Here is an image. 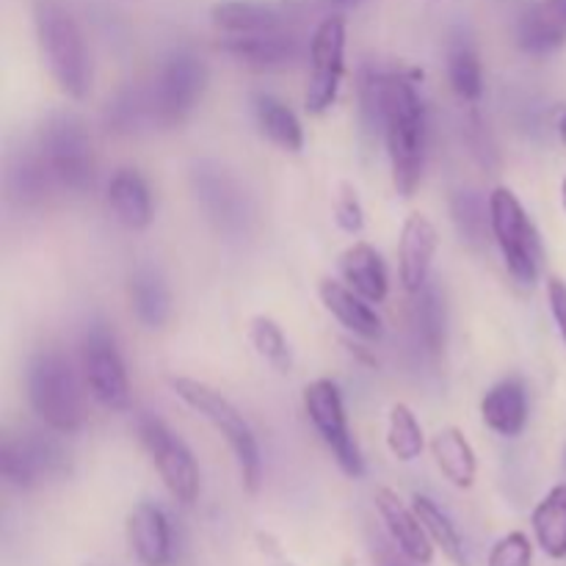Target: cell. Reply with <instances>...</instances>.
<instances>
[{"instance_id": "cell-1", "label": "cell", "mask_w": 566, "mask_h": 566, "mask_svg": "<svg viewBox=\"0 0 566 566\" xmlns=\"http://www.w3.org/2000/svg\"><path fill=\"white\" fill-rule=\"evenodd\" d=\"M381 133L390 158L392 188L409 199L423 180L429 144V114L412 75H381Z\"/></svg>"}, {"instance_id": "cell-2", "label": "cell", "mask_w": 566, "mask_h": 566, "mask_svg": "<svg viewBox=\"0 0 566 566\" xmlns=\"http://www.w3.org/2000/svg\"><path fill=\"white\" fill-rule=\"evenodd\" d=\"M33 31L55 86L66 97L86 99L92 88V61L72 11L59 0H33Z\"/></svg>"}, {"instance_id": "cell-3", "label": "cell", "mask_w": 566, "mask_h": 566, "mask_svg": "<svg viewBox=\"0 0 566 566\" xmlns=\"http://www.w3.org/2000/svg\"><path fill=\"white\" fill-rule=\"evenodd\" d=\"M28 401L36 418L55 434H75L86 423L83 385L70 357L59 348H42L31 357L25 374Z\"/></svg>"}, {"instance_id": "cell-4", "label": "cell", "mask_w": 566, "mask_h": 566, "mask_svg": "<svg viewBox=\"0 0 566 566\" xmlns=\"http://www.w3.org/2000/svg\"><path fill=\"white\" fill-rule=\"evenodd\" d=\"M169 387L188 409H193L199 418L208 420L224 437V442L230 446L232 457L238 462V473H241L243 486L254 495L260 490V481H263V457H260L258 437H254L252 426L243 418L241 409L230 398L221 396L216 387L205 385L199 379L169 376Z\"/></svg>"}, {"instance_id": "cell-5", "label": "cell", "mask_w": 566, "mask_h": 566, "mask_svg": "<svg viewBox=\"0 0 566 566\" xmlns=\"http://www.w3.org/2000/svg\"><path fill=\"white\" fill-rule=\"evenodd\" d=\"M33 147L42 155L59 191H92L94 177H97V160H94L92 136L81 116L66 114V111L50 114L39 127Z\"/></svg>"}, {"instance_id": "cell-6", "label": "cell", "mask_w": 566, "mask_h": 566, "mask_svg": "<svg viewBox=\"0 0 566 566\" xmlns=\"http://www.w3.org/2000/svg\"><path fill=\"white\" fill-rule=\"evenodd\" d=\"M492 241L503 254V265L514 282L523 287H534L539 282L545 265V247L528 210L517 199V193L506 186L492 188L490 193Z\"/></svg>"}, {"instance_id": "cell-7", "label": "cell", "mask_w": 566, "mask_h": 566, "mask_svg": "<svg viewBox=\"0 0 566 566\" xmlns=\"http://www.w3.org/2000/svg\"><path fill=\"white\" fill-rule=\"evenodd\" d=\"M208 66L191 50H177L160 66L147 92L149 119L160 127H177L191 116L208 88Z\"/></svg>"}, {"instance_id": "cell-8", "label": "cell", "mask_w": 566, "mask_h": 566, "mask_svg": "<svg viewBox=\"0 0 566 566\" xmlns=\"http://www.w3.org/2000/svg\"><path fill=\"white\" fill-rule=\"evenodd\" d=\"M136 431L169 495L182 506H193L199 497V464L191 448L164 420L149 412L138 415Z\"/></svg>"}, {"instance_id": "cell-9", "label": "cell", "mask_w": 566, "mask_h": 566, "mask_svg": "<svg viewBox=\"0 0 566 566\" xmlns=\"http://www.w3.org/2000/svg\"><path fill=\"white\" fill-rule=\"evenodd\" d=\"M81 376L86 390L105 409L130 407V379L119 354L114 332L105 324H92L81 340Z\"/></svg>"}, {"instance_id": "cell-10", "label": "cell", "mask_w": 566, "mask_h": 566, "mask_svg": "<svg viewBox=\"0 0 566 566\" xmlns=\"http://www.w3.org/2000/svg\"><path fill=\"white\" fill-rule=\"evenodd\" d=\"M302 398L310 423L315 426V431H318V437L324 440V446L332 451L337 468H340L348 479H363L365 459L357 440H354L352 429H348L340 387L332 379H315L304 387Z\"/></svg>"}, {"instance_id": "cell-11", "label": "cell", "mask_w": 566, "mask_h": 566, "mask_svg": "<svg viewBox=\"0 0 566 566\" xmlns=\"http://www.w3.org/2000/svg\"><path fill=\"white\" fill-rule=\"evenodd\" d=\"M70 473V453L55 437L25 431L3 437L0 446V475L14 490H33L48 479Z\"/></svg>"}, {"instance_id": "cell-12", "label": "cell", "mask_w": 566, "mask_h": 566, "mask_svg": "<svg viewBox=\"0 0 566 566\" xmlns=\"http://www.w3.org/2000/svg\"><path fill=\"white\" fill-rule=\"evenodd\" d=\"M191 186L193 193H197L199 208L205 210V216H208L216 230L232 238L247 235L254 219L252 199H249L247 188L224 166L202 160V164L193 166Z\"/></svg>"}, {"instance_id": "cell-13", "label": "cell", "mask_w": 566, "mask_h": 566, "mask_svg": "<svg viewBox=\"0 0 566 566\" xmlns=\"http://www.w3.org/2000/svg\"><path fill=\"white\" fill-rule=\"evenodd\" d=\"M346 72V20L326 17L310 39V83L304 94L307 114L321 116L337 103Z\"/></svg>"}, {"instance_id": "cell-14", "label": "cell", "mask_w": 566, "mask_h": 566, "mask_svg": "<svg viewBox=\"0 0 566 566\" xmlns=\"http://www.w3.org/2000/svg\"><path fill=\"white\" fill-rule=\"evenodd\" d=\"M440 249L434 221L426 213H409L398 238V276L407 293H420L429 285L431 263Z\"/></svg>"}, {"instance_id": "cell-15", "label": "cell", "mask_w": 566, "mask_h": 566, "mask_svg": "<svg viewBox=\"0 0 566 566\" xmlns=\"http://www.w3.org/2000/svg\"><path fill=\"white\" fill-rule=\"evenodd\" d=\"M127 545L142 566H171L175 562V539H171L169 517L155 503H138L127 514Z\"/></svg>"}, {"instance_id": "cell-16", "label": "cell", "mask_w": 566, "mask_h": 566, "mask_svg": "<svg viewBox=\"0 0 566 566\" xmlns=\"http://www.w3.org/2000/svg\"><path fill=\"white\" fill-rule=\"evenodd\" d=\"M221 50L252 70H280L298 59V39L285 28L258 33H227Z\"/></svg>"}, {"instance_id": "cell-17", "label": "cell", "mask_w": 566, "mask_h": 566, "mask_svg": "<svg viewBox=\"0 0 566 566\" xmlns=\"http://www.w3.org/2000/svg\"><path fill=\"white\" fill-rule=\"evenodd\" d=\"M374 501L376 512H379L390 539L420 566H429L434 562V542L429 539V534H426L423 523H420V517L415 514V509H409L407 503H403L396 492L387 490V486L376 490Z\"/></svg>"}, {"instance_id": "cell-18", "label": "cell", "mask_w": 566, "mask_h": 566, "mask_svg": "<svg viewBox=\"0 0 566 566\" xmlns=\"http://www.w3.org/2000/svg\"><path fill=\"white\" fill-rule=\"evenodd\" d=\"M105 202L114 219L133 232L153 224V193L138 169H116L105 188Z\"/></svg>"}, {"instance_id": "cell-19", "label": "cell", "mask_w": 566, "mask_h": 566, "mask_svg": "<svg viewBox=\"0 0 566 566\" xmlns=\"http://www.w3.org/2000/svg\"><path fill=\"white\" fill-rule=\"evenodd\" d=\"M517 44L531 55H547L566 44V0H534L517 25Z\"/></svg>"}, {"instance_id": "cell-20", "label": "cell", "mask_w": 566, "mask_h": 566, "mask_svg": "<svg viewBox=\"0 0 566 566\" xmlns=\"http://www.w3.org/2000/svg\"><path fill=\"white\" fill-rule=\"evenodd\" d=\"M481 420L497 437L514 440L528 426V392L520 379H503L481 398Z\"/></svg>"}, {"instance_id": "cell-21", "label": "cell", "mask_w": 566, "mask_h": 566, "mask_svg": "<svg viewBox=\"0 0 566 566\" xmlns=\"http://www.w3.org/2000/svg\"><path fill=\"white\" fill-rule=\"evenodd\" d=\"M318 296L326 313L335 315L352 335L363 337V340H379L381 337V318L368 298L359 296L357 291L346 285V282L335 280H321L318 282Z\"/></svg>"}, {"instance_id": "cell-22", "label": "cell", "mask_w": 566, "mask_h": 566, "mask_svg": "<svg viewBox=\"0 0 566 566\" xmlns=\"http://www.w3.org/2000/svg\"><path fill=\"white\" fill-rule=\"evenodd\" d=\"M337 269H340L343 282H346L352 291H357L359 296L368 298L370 304H381L390 293V276H387V265L381 260V254L376 252L370 243L357 241L340 254L337 260Z\"/></svg>"}, {"instance_id": "cell-23", "label": "cell", "mask_w": 566, "mask_h": 566, "mask_svg": "<svg viewBox=\"0 0 566 566\" xmlns=\"http://www.w3.org/2000/svg\"><path fill=\"white\" fill-rule=\"evenodd\" d=\"M127 298L136 321L147 329H164L171 318V293L164 274L153 265H138L127 280Z\"/></svg>"}, {"instance_id": "cell-24", "label": "cell", "mask_w": 566, "mask_h": 566, "mask_svg": "<svg viewBox=\"0 0 566 566\" xmlns=\"http://www.w3.org/2000/svg\"><path fill=\"white\" fill-rule=\"evenodd\" d=\"M431 457H434L440 473L451 481L457 490H470L479 475V459L473 446L457 426H446L431 437Z\"/></svg>"}, {"instance_id": "cell-25", "label": "cell", "mask_w": 566, "mask_h": 566, "mask_svg": "<svg viewBox=\"0 0 566 566\" xmlns=\"http://www.w3.org/2000/svg\"><path fill=\"white\" fill-rule=\"evenodd\" d=\"M221 33H258L285 28V11L265 0H221L210 9Z\"/></svg>"}, {"instance_id": "cell-26", "label": "cell", "mask_w": 566, "mask_h": 566, "mask_svg": "<svg viewBox=\"0 0 566 566\" xmlns=\"http://www.w3.org/2000/svg\"><path fill=\"white\" fill-rule=\"evenodd\" d=\"M254 119L260 133L276 144L285 153H302L304 149V127L298 116L274 94H258L254 97Z\"/></svg>"}, {"instance_id": "cell-27", "label": "cell", "mask_w": 566, "mask_h": 566, "mask_svg": "<svg viewBox=\"0 0 566 566\" xmlns=\"http://www.w3.org/2000/svg\"><path fill=\"white\" fill-rule=\"evenodd\" d=\"M536 545L551 558H566V484L553 486L531 514Z\"/></svg>"}, {"instance_id": "cell-28", "label": "cell", "mask_w": 566, "mask_h": 566, "mask_svg": "<svg viewBox=\"0 0 566 566\" xmlns=\"http://www.w3.org/2000/svg\"><path fill=\"white\" fill-rule=\"evenodd\" d=\"M446 59L448 83H451L453 94L462 103H479L484 94V70H481L479 50L473 48V42L468 36H453Z\"/></svg>"}, {"instance_id": "cell-29", "label": "cell", "mask_w": 566, "mask_h": 566, "mask_svg": "<svg viewBox=\"0 0 566 566\" xmlns=\"http://www.w3.org/2000/svg\"><path fill=\"white\" fill-rule=\"evenodd\" d=\"M6 186H9V197L17 199L20 205H36L42 202L50 191H55L53 177H50L48 166H44L36 147L22 149V153L11 160L9 175H6Z\"/></svg>"}, {"instance_id": "cell-30", "label": "cell", "mask_w": 566, "mask_h": 566, "mask_svg": "<svg viewBox=\"0 0 566 566\" xmlns=\"http://www.w3.org/2000/svg\"><path fill=\"white\" fill-rule=\"evenodd\" d=\"M451 219L457 227L462 243L481 252L486 249L492 238V219H490V197H481L479 191H457L451 197Z\"/></svg>"}, {"instance_id": "cell-31", "label": "cell", "mask_w": 566, "mask_h": 566, "mask_svg": "<svg viewBox=\"0 0 566 566\" xmlns=\"http://www.w3.org/2000/svg\"><path fill=\"white\" fill-rule=\"evenodd\" d=\"M412 509L420 517V523H423L429 539L434 542V547H440L442 551V556L457 566H470L468 551H464V539L457 531V525H453V520L426 495H415Z\"/></svg>"}, {"instance_id": "cell-32", "label": "cell", "mask_w": 566, "mask_h": 566, "mask_svg": "<svg viewBox=\"0 0 566 566\" xmlns=\"http://www.w3.org/2000/svg\"><path fill=\"white\" fill-rule=\"evenodd\" d=\"M387 448L403 464L415 462L423 453V426H420L418 415L412 412L409 403L398 401L390 407V415H387Z\"/></svg>"}, {"instance_id": "cell-33", "label": "cell", "mask_w": 566, "mask_h": 566, "mask_svg": "<svg viewBox=\"0 0 566 566\" xmlns=\"http://www.w3.org/2000/svg\"><path fill=\"white\" fill-rule=\"evenodd\" d=\"M415 296H418V302H415V324H418L420 340H423L426 352L440 354L446 348V304H442L440 291L429 282Z\"/></svg>"}, {"instance_id": "cell-34", "label": "cell", "mask_w": 566, "mask_h": 566, "mask_svg": "<svg viewBox=\"0 0 566 566\" xmlns=\"http://www.w3.org/2000/svg\"><path fill=\"white\" fill-rule=\"evenodd\" d=\"M249 343H252L254 352L274 370H280V374L291 370V346H287L285 332H282V326L274 318H269V315H254L252 324H249Z\"/></svg>"}, {"instance_id": "cell-35", "label": "cell", "mask_w": 566, "mask_h": 566, "mask_svg": "<svg viewBox=\"0 0 566 566\" xmlns=\"http://www.w3.org/2000/svg\"><path fill=\"white\" fill-rule=\"evenodd\" d=\"M486 566H534V545L523 531H512L492 545Z\"/></svg>"}, {"instance_id": "cell-36", "label": "cell", "mask_w": 566, "mask_h": 566, "mask_svg": "<svg viewBox=\"0 0 566 566\" xmlns=\"http://www.w3.org/2000/svg\"><path fill=\"white\" fill-rule=\"evenodd\" d=\"M335 221L343 232H348V235H359V232H363L365 210L357 197V188H354L352 182H343L340 186V193H337L335 199Z\"/></svg>"}, {"instance_id": "cell-37", "label": "cell", "mask_w": 566, "mask_h": 566, "mask_svg": "<svg viewBox=\"0 0 566 566\" xmlns=\"http://www.w3.org/2000/svg\"><path fill=\"white\" fill-rule=\"evenodd\" d=\"M368 553H370V564L374 566H420L390 539L387 531L374 528V525L368 528Z\"/></svg>"}, {"instance_id": "cell-38", "label": "cell", "mask_w": 566, "mask_h": 566, "mask_svg": "<svg viewBox=\"0 0 566 566\" xmlns=\"http://www.w3.org/2000/svg\"><path fill=\"white\" fill-rule=\"evenodd\" d=\"M547 302H551V313L556 318L558 332H562L564 343H566V282L562 276H553L547 282Z\"/></svg>"}, {"instance_id": "cell-39", "label": "cell", "mask_w": 566, "mask_h": 566, "mask_svg": "<svg viewBox=\"0 0 566 566\" xmlns=\"http://www.w3.org/2000/svg\"><path fill=\"white\" fill-rule=\"evenodd\" d=\"M254 542H258V551H260V556H263L265 566H296L291 558L285 556V551L280 547V542H276L271 534H263V531H260V534L254 536Z\"/></svg>"}, {"instance_id": "cell-40", "label": "cell", "mask_w": 566, "mask_h": 566, "mask_svg": "<svg viewBox=\"0 0 566 566\" xmlns=\"http://www.w3.org/2000/svg\"><path fill=\"white\" fill-rule=\"evenodd\" d=\"M558 133H562V142L566 144V114H564V119L558 122Z\"/></svg>"}, {"instance_id": "cell-41", "label": "cell", "mask_w": 566, "mask_h": 566, "mask_svg": "<svg viewBox=\"0 0 566 566\" xmlns=\"http://www.w3.org/2000/svg\"><path fill=\"white\" fill-rule=\"evenodd\" d=\"M562 202H564V210H566V177H564V186H562Z\"/></svg>"}, {"instance_id": "cell-42", "label": "cell", "mask_w": 566, "mask_h": 566, "mask_svg": "<svg viewBox=\"0 0 566 566\" xmlns=\"http://www.w3.org/2000/svg\"><path fill=\"white\" fill-rule=\"evenodd\" d=\"M335 3H348V0H335Z\"/></svg>"}]
</instances>
